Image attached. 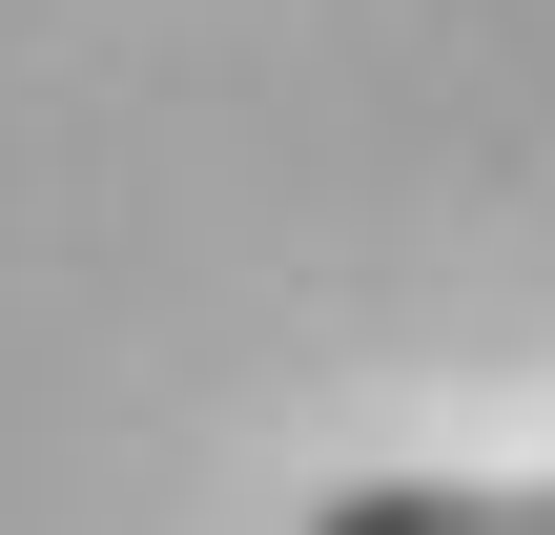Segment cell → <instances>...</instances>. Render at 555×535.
Masks as SVG:
<instances>
[{"mask_svg":"<svg viewBox=\"0 0 555 535\" xmlns=\"http://www.w3.org/2000/svg\"><path fill=\"white\" fill-rule=\"evenodd\" d=\"M309 535H555V474H371L309 495Z\"/></svg>","mask_w":555,"mask_h":535,"instance_id":"obj_1","label":"cell"}]
</instances>
